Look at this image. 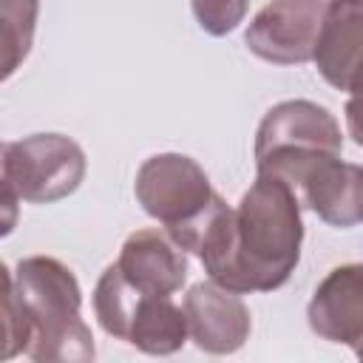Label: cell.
I'll return each mask as SVG.
<instances>
[{
	"label": "cell",
	"mask_w": 363,
	"mask_h": 363,
	"mask_svg": "<svg viewBox=\"0 0 363 363\" xmlns=\"http://www.w3.org/2000/svg\"><path fill=\"white\" fill-rule=\"evenodd\" d=\"M94 315L105 335L136 346L145 354H173L187 343L184 306L173 295H145L125 281L116 261L105 267L94 289Z\"/></svg>",
	"instance_id": "obj_5"
},
{
	"label": "cell",
	"mask_w": 363,
	"mask_h": 363,
	"mask_svg": "<svg viewBox=\"0 0 363 363\" xmlns=\"http://www.w3.org/2000/svg\"><path fill=\"white\" fill-rule=\"evenodd\" d=\"M187 250L167 230L147 227L125 238L116 267L130 286L145 295H173L187 281Z\"/></svg>",
	"instance_id": "obj_10"
},
{
	"label": "cell",
	"mask_w": 363,
	"mask_h": 363,
	"mask_svg": "<svg viewBox=\"0 0 363 363\" xmlns=\"http://www.w3.org/2000/svg\"><path fill=\"white\" fill-rule=\"evenodd\" d=\"M309 329L329 343H343L363 360V264L335 267L312 292Z\"/></svg>",
	"instance_id": "obj_8"
},
{
	"label": "cell",
	"mask_w": 363,
	"mask_h": 363,
	"mask_svg": "<svg viewBox=\"0 0 363 363\" xmlns=\"http://www.w3.org/2000/svg\"><path fill=\"white\" fill-rule=\"evenodd\" d=\"M363 60V0H329L315 65L318 74L337 91H346L352 71Z\"/></svg>",
	"instance_id": "obj_12"
},
{
	"label": "cell",
	"mask_w": 363,
	"mask_h": 363,
	"mask_svg": "<svg viewBox=\"0 0 363 363\" xmlns=\"http://www.w3.org/2000/svg\"><path fill=\"white\" fill-rule=\"evenodd\" d=\"M184 315L193 343L207 354L238 352L252 329L250 309L238 292H230L216 281H199L187 289Z\"/></svg>",
	"instance_id": "obj_9"
},
{
	"label": "cell",
	"mask_w": 363,
	"mask_h": 363,
	"mask_svg": "<svg viewBox=\"0 0 363 363\" xmlns=\"http://www.w3.org/2000/svg\"><path fill=\"white\" fill-rule=\"evenodd\" d=\"M133 196L187 252H193L210 216L224 201L213 190L204 167L184 153H156L145 159L136 170Z\"/></svg>",
	"instance_id": "obj_4"
},
{
	"label": "cell",
	"mask_w": 363,
	"mask_h": 363,
	"mask_svg": "<svg viewBox=\"0 0 363 363\" xmlns=\"http://www.w3.org/2000/svg\"><path fill=\"white\" fill-rule=\"evenodd\" d=\"M343 116H346V130H349V136L363 147V105H357V102H346V108H343Z\"/></svg>",
	"instance_id": "obj_15"
},
{
	"label": "cell",
	"mask_w": 363,
	"mask_h": 363,
	"mask_svg": "<svg viewBox=\"0 0 363 363\" xmlns=\"http://www.w3.org/2000/svg\"><path fill=\"white\" fill-rule=\"evenodd\" d=\"M40 0H0L3 23V79H9L28 57L37 28Z\"/></svg>",
	"instance_id": "obj_13"
},
{
	"label": "cell",
	"mask_w": 363,
	"mask_h": 363,
	"mask_svg": "<svg viewBox=\"0 0 363 363\" xmlns=\"http://www.w3.org/2000/svg\"><path fill=\"white\" fill-rule=\"evenodd\" d=\"M329 0H272L244 31L247 48L272 65H303L315 60Z\"/></svg>",
	"instance_id": "obj_7"
},
{
	"label": "cell",
	"mask_w": 363,
	"mask_h": 363,
	"mask_svg": "<svg viewBox=\"0 0 363 363\" xmlns=\"http://www.w3.org/2000/svg\"><path fill=\"white\" fill-rule=\"evenodd\" d=\"M303 221L298 193L278 176L258 173L233 210L216 207L193 252L218 286L250 295L289 281L301 261Z\"/></svg>",
	"instance_id": "obj_1"
},
{
	"label": "cell",
	"mask_w": 363,
	"mask_h": 363,
	"mask_svg": "<svg viewBox=\"0 0 363 363\" xmlns=\"http://www.w3.org/2000/svg\"><path fill=\"white\" fill-rule=\"evenodd\" d=\"M343 133L329 108L312 99L272 105L255 130V170L284 179L292 190L326 156H340Z\"/></svg>",
	"instance_id": "obj_3"
},
{
	"label": "cell",
	"mask_w": 363,
	"mask_h": 363,
	"mask_svg": "<svg viewBox=\"0 0 363 363\" xmlns=\"http://www.w3.org/2000/svg\"><path fill=\"white\" fill-rule=\"evenodd\" d=\"M295 193L301 207H309L332 227L346 230L363 224V164L326 156L306 170Z\"/></svg>",
	"instance_id": "obj_11"
},
{
	"label": "cell",
	"mask_w": 363,
	"mask_h": 363,
	"mask_svg": "<svg viewBox=\"0 0 363 363\" xmlns=\"http://www.w3.org/2000/svg\"><path fill=\"white\" fill-rule=\"evenodd\" d=\"M190 9L201 31H207L210 37H224L235 31L247 17L250 0H190Z\"/></svg>",
	"instance_id": "obj_14"
},
{
	"label": "cell",
	"mask_w": 363,
	"mask_h": 363,
	"mask_svg": "<svg viewBox=\"0 0 363 363\" xmlns=\"http://www.w3.org/2000/svg\"><path fill=\"white\" fill-rule=\"evenodd\" d=\"M6 292L14 298L28 329L26 354L37 363H88L96 357L94 335L82 320L77 275L51 255L20 258L3 267Z\"/></svg>",
	"instance_id": "obj_2"
},
{
	"label": "cell",
	"mask_w": 363,
	"mask_h": 363,
	"mask_svg": "<svg viewBox=\"0 0 363 363\" xmlns=\"http://www.w3.org/2000/svg\"><path fill=\"white\" fill-rule=\"evenodd\" d=\"M3 187H11L20 201L54 204L68 199L85 179V150L62 133H31L3 142Z\"/></svg>",
	"instance_id": "obj_6"
}]
</instances>
